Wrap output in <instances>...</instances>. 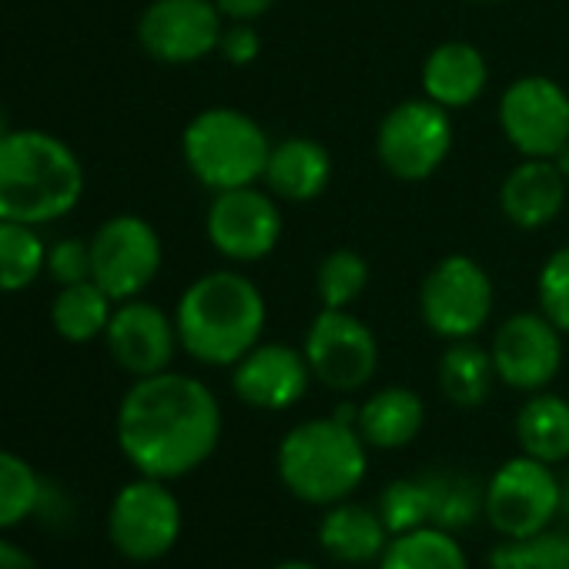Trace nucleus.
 Wrapping results in <instances>:
<instances>
[{
	"instance_id": "nucleus-1",
	"label": "nucleus",
	"mask_w": 569,
	"mask_h": 569,
	"mask_svg": "<svg viewBox=\"0 0 569 569\" xmlns=\"http://www.w3.org/2000/svg\"><path fill=\"white\" fill-rule=\"evenodd\" d=\"M114 436L138 476L174 482L214 456L221 406L201 379L168 369L131 382L118 406Z\"/></svg>"
},
{
	"instance_id": "nucleus-2",
	"label": "nucleus",
	"mask_w": 569,
	"mask_h": 569,
	"mask_svg": "<svg viewBox=\"0 0 569 569\" xmlns=\"http://www.w3.org/2000/svg\"><path fill=\"white\" fill-rule=\"evenodd\" d=\"M268 306L258 284L231 268L204 271L181 292L174 326L181 352L211 369H231L261 342Z\"/></svg>"
},
{
	"instance_id": "nucleus-3",
	"label": "nucleus",
	"mask_w": 569,
	"mask_h": 569,
	"mask_svg": "<svg viewBox=\"0 0 569 569\" xmlns=\"http://www.w3.org/2000/svg\"><path fill=\"white\" fill-rule=\"evenodd\" d=\"M84 198V164L78 151L51 131L11 128L0 138V218L51 224Z\"/></svg>"
},
{
	"instance_id": "nucleus-4",
	"label": "nucleus",
	"mask_w": 569,
	"mask_h": 569,
	"mask_svg": "<svg viewBox=\"0 0 569 569\" xmlns=\"http://www.w3.org/2000/svg\"><path fill=\"white\" fill-rule=\"evenodd\" d=\"M281 486L306 506H336L352 499L369 472V446L356 426L322 416L281 436L274 452Z\"/></svg>"
},
{
	"instance_id": "nucleus-5",
	"label": "nucleus",
	"mask_w": 569,
	"mask_h": 569,
	"mask_svg": "<svg viewBox=\"0 0 569 569\" xmlns=\"http://www.w3.org/2000/svg\"><path fill=\"white\" fill-rule=\"evenodd\" d=\"M268 154V131L241 108H204L181 131L184 168L211 194L258 184L264 178Z\"/></svg>"
},
{
	"instance_id": "nucleus-6",
	"label": "nucleus",
	"mask_w": 569,
	"mask_h": 569,
	"mask_svg": "<svg viewBox=\"0 0 569 569\" xmlns=\"http://www.w3.org/2000/svg\"><path fill=\"white\" fill-rule=\"evenodd\" d=\"M496 306V284L472 254L439 258L419 284V316L446 342L476 339Z\"/></svg>"
},
{
	"instance_id": "nucleus-7",
	"label": "nucleus",
	"mask_w": 569,
	"mask_h": 569,
	"mask_svg": "<svg viewBox=\"0 0 569 569\" xmlns=\"http://www.w3.org/2000/svg\"><path fill=\"white\" fill-rule=\"evenodd\" d=\"M452 111L429 98H409L386 111L376 128L379 164L399 181L432 178L452 154Z\"/></svg>"
},
{
	"instance_id": "nucleus-8",
	"label": "nucleus",
	"mask_w": 569,
	"mask_h": 569,
	"mask_svg": "<svg viewBox=\"0 0 569 569\" xmlns=\"http://www.w3.org/2000/svg\"><path fill=\"white\" fill-rule=\"evenodd\" d=\"M181 502L164 479L124 482L108 509V539L128 562H158L181 539Z\"/></svg>"
},
{
	"instance_id": "nucleus-9",
	"label": "nucleus",
	"mask_w": 569,
	"mask_h": 569,
	"mask_svg": "<svg viewBox=\"0 0 569 569\" xmlns=\"http://www.w3.org/2000/svg\"><path fill=\"white\" fill-rule=\"evenodd\" d=\"M482 512L502 539L536 536L562 516L559 476L552 466L519 452L492 472L482 492Z\"/></svg>"
},
{
	"instance_id": "nucleus-10",
	"label": "nucleus",
	"mask_w": 569,
	"mask_h": 569,
	"mask_svg": "<svg viewBox=\"0 0 569 569\" xmlns=\"http://www.w3.org/2000/svg\"><path fill=\"white\" fill-rule=\"evenodd\" d=\"M161 264V234L141 214H111L91 234V278L114 302L141 299Z\"/></svg>"
},
{
	"instance_id": "nucleus-11",
	"label": "nucleus",
	"mask_w": 569,
	"mask_h": 569,
	"mask_svg": "<svg viewBox=\"0 0 569 569\" xmlns=\"http://www.w3.org/2000/svg\"><path fill=\"white\" fill-rule=\"evenodd\" d=\"M312 379L332 392L352 396L379 372V339L352 309H322L302 342Z\"/></svg>"
},
{
	"instance_id": "nucleus-12",
	"label": "nucleus",
	"mask_w": 569,
	"mask_h": 569,
	"mask_svg": "<svg viewBox=\"0 0 569 569\" xmlns=\"http://www.w3.org/2000/svg\"><path fill=\"white\" fill-rule=\"evenodd\" d=\"M284 231V218L278 208V198L268 188L244 184L231 191H214L204 211V234L208 244L234 261V264H254L268 258Z\"/></svg>"
},
{
	"instance_id": "nucleus-13",
	"label": "nucleus",
	"mask_w": 569,
	"mask_h": 569,
	"mask_svg": "<svg viewBox=\"0 0 569 569\" xmlns=\"http://www.w3.org/2000/svg\"><path fill=\"white\" fill-rule=\"evenodd\" d=\"M499 131L522 158H559L569 148V94L546 74L516 78L499 98Z\"/></svg>"
},
{
	"instance_id": "nucleus-14",
	"label": "nucleus",
	"mask_w": 569,
	"mask_h": 569,
	"mask_svg": "<svg viewBox=\"0 0 569 569\" xmlns=\"http://www.w3.org/2000/svg\"><path fill=\"white\" fill-rule=\"evenodd\" d=\"M224 34V14L214 0H151L138 18L141 51L171 68L211 58Z\"/></svg>"
},
{
	"instance_id": "nucleus-15",
	"label": "nucleus",
	"mask_w": 569,
	"mask_h": 569,
	"mask_svg": "<svg viewBox=\"0 0 569 569\" xmlns=\"http://www.w3.org/2000/svg\"><path fill=\"white\" fill-rule=\"evenodd\" d=\"M496 379L516 392H542L562 369V332L536 309L509 316L489 342Z\"/></svg>"
},
{
	"instance_id": "nucleus-16",
	"label": "nucleus",
	"mask_w": 569,
	"mask_h": 569,
	"mask_svg": "<svg viewBox=\"0 0 569 569\" xmlns=\"http://www.w3.org/2000/svg\"><path fill=\"white\" fill-rule=\"evenodd\" d=\"M104 346L114 366L131 379L168 372L181 349L174 316H168L164 309L144 299H128L114 306V316L104 332Z\"/></svg>"
},
{
	"instance_id": "nucleus-17",
	"label": "nucleus",
	"mask_w": 569,
	"mask_h": 569,
	"mask_svg": "<svg viewBox=\"0 0 569 569\" xmlns=\"http://www.w3.org/2000/svg\"><path fill=\"white\" fill-rule=\"evenodd\" d=\"M312 382L306 352L289 342H258L231 366V392L258 412H284L299 406Z\"/></svg>"
},
{
	"instance_id": "nucleus-18",
	"label": "nucleus",
	"mask_w": 569,
	"mask_h": 569,
	"mask_svg": "<svg viewBox=\"0 0 569 569\" xmlns=\"http://www.w3.org/2000/svg\"><path fill=\"white\" fill-rule=\"evenodd\" d=\"M569 201V178L552 158H522L499 184V211L522 231L549 228Z\"/></svg>"
},
{
	"instance_id": "nucleus-19",
	"label": "nucleus",
	"mask_w": 569,
	"mask_h": 569,
	"mask_svg": "<svg viewBox=\"0 0 569 569\" xmlns=\"http://www.w3.org/2000/svg\"><path fill=\"white\" fill-rule=\"evenodd\" d=\"M261 184L292 204H309L322 198L332 184V154L322 141L309 134H289L271 144Z\"/></svg>"
},
{
	"instance_id": "nucleus-20",
	"label": "nucleus",
	"mask_w": 569,
	"mask_h": 569,
	"mask_svg": "<svg viewBox=\"0 0 569 569\" xmlns=\"http://www.w3.org/2000/svg\"><path fill=\"white\" fill-rule=\"evenodd\" d=\"M422 98L446 111H462L476 104L489 84L486 54L469 41H442L422 61Z\"/></svg>"
},
{
	"instance_id": "nucleus-21",
	"label": "nucleus",
	"mask_w": 569,
	"mask_h": 569,
	"mask_svg": "<svg viewBox=\"0 0 569 569\" xmlns=\"http://www.w3.org/2000/svg\"><path fill=\"white\" fill-rule=\"evenodd\" d=\"M389 529L379 516V509H369L362 502H336L326 509L319 522V546L329 559L346 566H366L379 562L389 546Z\"/></svg>"
},
{
	"instance_id": "nucleus-22",
	"label": "nucleus",
	"mask_w": 569,
	"mask_h": 569,
	"mask_svg": "<svg viewBox=\"0 0 569 569\" xmlns=\"http://www.w3.org/2000/svg\"><path fill=\"white\" fill-rule=\"evenodd\" d=\"M426 426V402L416 389L386 386L359 406L356 429L369 449L396 452L406 449Z\"/></svg>"
},
{
	"instance_id": "nucleus-23",
	"label": "nucleus",
	"mask_w": 569,
	"mask_h": 569,
	"mask_svg": "<svg viewBox=\"0 0 569 569\" xmlns=\"http://www.w3.org/2000/svg\"><path fill=\"white\" fill-rule=\"evenodd\" d=\"M519 449L546 466L569 459V402L556 392H532L516 412Z\"/></svg>"
},
{
	"instance_id": "nucleus-24",
	"label": "nucleus",
	"mask_w": 569,
	"mask_h": 569,
	"mask_svg": "<svg viewBox=\"0 0 569 569\" xmlns=\"http://www.w3.org/2000/svg\"><path fill=\"white\" fill-rule=\"evenodd\" d=\"M114 299L101 289L94 278L61 284L51 302V326L54 332L71 346H88L94 339H104L108 322L114 316Z\"/></svg>"
},
{
	"instance_id": "nucleus-25",
	"label": "nucleus",
	"mask_w": 569,
	"mask_h": 569,
	"mask_svg": "<svg viewBox=\"0 0 569 569\" xmlns=\"http://www.w3.org/2000/svg\"><path fill=\"white\" fill-rule=\"evenodd\" d=\"M496 382L499 379L489 349H482L472 339H459L446 346L439 359V389L446 402H452L456 409H476L492 396Z\"/></svg>"
},
{
	"instance_id": "nucleus-26",
	"label": "nucleus",
	"mask_w": 569,
	"mask_h": 569,
	"mask_svg": "<svg viewBox=\"0 0 569 569\" xmlns=\"http://www.w3.org/2000/svg\"><path fill=\"white\" fill-rule=\"evenodd\" d=\"M379 569H472L456 532L439 526H422L416 532L392 536Z\"/></svg>"
},
{
	"instance_id": "nucleus-27",
	"label": "nucleus",
	"mask_w": 569,
	"mask_h": 569,
	"mask_svg": "<svg viewBox=\"0 0 569 569\" xmlns=\"http://www.w3.org/2000/svg\"><path fill=\"white\" fill-rule=\"evenodd\" d=\"M48 271V244L34 224L0 218V292H24Z\"/></svg>"
},
{
	"instance_id": "nucleus-28",
	"label": "nucleus",
	"mask_w": 569,
	"mask_h": 569,
	"mask_svg": "<svg viewBox=\"0 0 569 569\" xmlns=\"http://www.w3.org/2000/svg\"><path fill=\"white\" fill-rule=\"evenodd\" d=\"M48 482L18 452L0 449V532H11L41 512Z\"/></svg>"
},
{
	"instance_id": "nucleus-29",
	"label": "nucleus",
	"mask_w": 569,
	"mask_h": 569,
	"mask_svg": "<svg viewBox=\"0 0 569 569\" xmlns=\"http://www.w3.org/2000/svg\"><path fill=\"white\" fill-rule=\"evenodd\" d=\"M376 509H379L389 536H402V532H416L422 526H432V519H436V476L389 482L382 489Z\"/></svg>"
},
{
	"instance_id": "nucleus-30",
	"label": "nucleus",
	"mask_w": 569,
	"mask_h": 569,
	"mask_svg": "<svg viewBox=\"0 0 569 569\" xmlns=\"http://www.w3.org/2000/svg\"><path fill=\"white\" fill-rule=\"evenodd\" d=\"M369 289V261L356 248H332L316 268V296L322 309H352Z\"/></svg>"
},
{
	"instance_id": "nucleus-31",
	"label": "nucleus",
	"mask_w": 569,
	"mask_h": 569,
	"mask_svg": "<svg viewBox=\"0 0 569 569\" xmlns=\"http://www.w3.org/2000/svg\"><path fill=\"white\" fill-rule=\"evenodd\" d=\"M489 569H569V532L542 529L522 539H502L489 552Z\"/></svg>"
},
{
	"instance_id": "nucleus-32",
	"label": "nucleus",
	"mask_w": 569,
	"mask_h": 569,
	"mask_svg": "<svg viewBox=\"0 0 569 569\" xmlns=\"http://www.w3.org/2000/svg\"><path fill=\"white\" fill-rule=\"evenodd\" d=\"M536 306L562 336H569V244L542 261L536 274Z\"/></svg>"
},
{
	"instance_id": "nucleus-33",
	"label": "nucleus",
	"mask_w": 569,
	"mask_h": 569,
	"mask_svg": "<svg viewBox=\"0 0 569 569\" xmlns=\"http://www.w3.org/2000/svg\"><path fill=\"white\" fill-rule=\"evenodd\" d=\"M482 512V492L469 479H446L436 476V519L439 529H466Z\"/></svg>"
},
{
	"instance_id": "nucleus-34",
	"label": "nucleus",
	"mask_w": 569,
	"mask_h": 569,
	"mask_svg": "<svg viewBox=\"0 0 569 569\" xmlns=\"http://www.w3.org/2000/svg\"><path fill=\"white\" fill-rule=\"evenodd\" d=\"M48 274L61 284H74L91 278V238H58L48 244Z\"/></svg>"
},
{
	"instance_id": "nucleus-35",
	"label": "nucleus",
	"mask_w": 569,
	"mask_h": 569,
	"mask_svg": "<svg viewBox=\"0 0 569 569\" xmlns=\"http://www.w3.org/2000/svg\"><path fill=\"white\" fill-rule=\"evenodd\" d=\"M218 54L231 64V68H248L261 58V34L251 21H228Z\"/></svg>"
},
{
	"instance_id": "nucleus-36",
	"label": "nucleus",
	"mask_w": 569,
	"mask_h": 569,
	"mask_svg": "<svg viewBox=\"0 0 569 569\" xmlns=\"http://www.w3.org/2000/svg\"><path fill=\"white\" fill-rule=\"evenodd\" d=\"M218 11L224 14V21H258L268 11H274L278 0H214Z\"/></svg>"
},
{
	"instance_id": "nucleus-37",
	"label": "nucleus",
	"mask_w": 569,
	"mask_h": 569,
	"mask_svg": "<svg viewBox=\"0 0 569 569\" xmlns=\"http://www.w3.org/2000/svg\"><path fill=\"white\" fill-rule=\"evenodd\" d=\"M0 569H41V562L18 542L0 532Z\"/></svg>"
},
{
	"instance_id": "nucleus-38",
	"label": "nucleus",
	"mask_w": 569,
	"mask_h": 569,
	"mask_svg": "<svg viewBox=\"0 0 569 569\" xmlns=\"http://www.w3.org/2000/svg\"><path fill=\"white\" fill-rule=\"evenodd\" d=\"M271 569H319V566H312V562H306V559H284V562H278V566H271Z\"/></svg>"
},
{
	"instance_id": "nucleus-39",
	"label": "nucleus",
	"mask_w": 569,
	"mask_h": 569,
	"mask_svg": "<svg viewBox=\"0 0 569 569\" xmlns=\"http://www.w3.org/2000/svg\"><path fill=\"white\" fill-rule=\"evenodd\" d=\"M559 486H562V516H569V472L559 476Z\"/></svg>"
},
{
	"instance_id": "nucleus-40",
	"label": "nucleus",
	"mask_w": 569,
	"mask_h": 569,
	"mask_svg": "<svg viewBox=\"0 0 569 569\" xmlns=\"http://www.w3.org/2000/svg\"><path fill=\"white\" fill-rule=\"evenodd\" d=\"M11 131V118H8V111H4V104H0V138H4Z\"/></svg>"
},
{
	"instance_id": "nucleus-41",
	"label": "nucleus",
	"mask_w": 569,
	"mask_h": 569,
	"mask_svg": "<svg viewBox=\"0 0 569 569\" xmlns=\"http://www.w3.org/2000/svg\"><path fill=\"white\" fill-rule=\"evenodd\" d=\"M556 161H559V168H562V171H566V178H569V148H566Z\"/></svg>"
},
{
	"instance_id": "nucleus-42",
	"label": "nucleus",
	"mask_w": 569,
	"mask_h": 569,
	"mask_svg": "<svg viewBox=\"0 0 569 569\" xmlns=\"http://www.w3.org/2000/svg\"><path fill=\"white\" fill-rule=\"evenodd\" d=\"M469 4H502V0H469Z\"/></svg>"
}]
</instances>
